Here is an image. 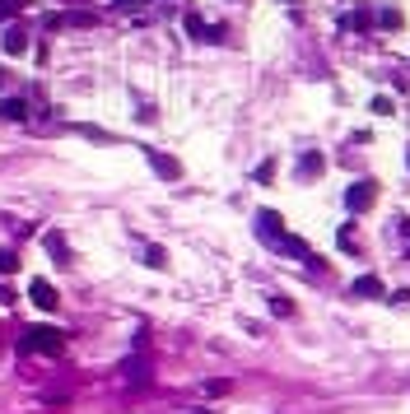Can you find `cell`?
Listing matches in <instances>:
<instances>
[{"label":"cell","instance_id":"obj_15","mask_svg":"<svg viewBox=\"0 0 410 414\" xmlns=\"http://www.w3.org/2000/svg\"><path fill=\"white\" fill-rule=\"evenodd\" d=\"M270 312H275V317H294V303H289V298H280V293H275V298H270Z\"/></svg>","mask_w":410,"mask_h":414},{"label":"cell","instance_id":"obj_9","mask_svg":"<svg viewBox=\"0 0 410 414\" xmlns=\"http://www.w3.org/2000/svg\"><path fill=\"white\" fill-rule=\"evenodd\" d=\"M5 51H10V56H24V51H28V33L10 28V33H5Z\"/></svg>","mask_w":410,"mask_h":414},{"label":"cell","instance_id":"obj_8","mask_svg":"<svg viewBox=\"0 0 410 414\" xmlns=\"http://www.w3.org/2000/svg\"><path fill=\"white\" fill-rule=\"evenodd\" d=\"M0 117H5V122H28V103H24V98H5V103H0Z\"/></svg>","mask_w":410,"mask_h":414},{"label":"cell","instance_id":"obj_16","mask_svg":"<svg viewBox=\"0 0 410 414\" xmlns=\"http://www.w3.org/2000/svg\"><path fill=\"white\" fill-rule=\"evenodd\" d=\"M373 112H378V117H392V98H387V93H373Z\"/></svg>","mask_w":410,"mask_h":414},{"label":"cell","instance_id":"obj_17","mask_svg":"<svg viewBox=\"0 0 410 414\" xmlns=\"http://www.w3.org/2000/svg\"><path fill=\"white\" fill-rule=\"evenodd\" d=\"M270 177H275V158H266V163L256 168V182H270Z\"/></svg>","mask_w":410,"mask_h":414},{"label":"cell","instance_id":"obj_7","mask_svg":"<svg viewBox=\"0 0 410 414\" xmlns=\"http://www.w3.org/2000/svg\"><path fill=\"white\" fill-rule=\"evenodd\" d=\"M322 172H327V158H322L317 149H308V154L299 158V177H303V182H317Z\"/></svg>","mask_w":410,"mask_h":414},{"label":"cell","instance_id":"obj_6","mask_svg":"<svg viewBox=\"0 0 410 414\" xmlns=\"http://www.w3.org/2000/svg\"><path fill=\"white\" fill-rule=\"evenodd\" d=\"M350 293H354V298H382L387 284H382V275H359L354 284H350Z\"/></svg>","mask_w":410,"mask_h":414},{"label":"cell","instance_id":"obj_11","mask_svg":"<svg viewBox=\"0 0 410 414\" xmlns=\"http://www.w3.org/2000/svg\"><path fill=\"white\" fill-rule=\"evenodd\" d=\"M47 251H51V256H56V265H65V261H70V251H65L61 233H47Z\"/></svg>","mask_w":410,"mask_h":414},{"label":"cell","instance_id":"obj_4","mask_svg":"<svg viewBox=\"0 0 410 414\" xmlns=\"http://www.w3.org/2000/svg\"><path fill=\"white\" fill-rule=\"evenodd\" d=\"M28 298L42 307V312H56V307H61V298H56V289H51L47 279H28Z\"/></svg>","mask_w":410,"mask_h":414},{"label":"cell","instance_id":"obj_19","mask_svg":"<svg viewBox=\"0 0 410 414\" xmlns=\"http://www.w3.org/2000/svg\"><path fill=\"white\" fill-rule=\"evenodd\" d=\"M406 163H410V158H406Z\"/></svg>","mask_w":410,"mask_h":414},{"label":"cell","instance_id":"obj_18","mask_svg":"<svg viewBox=\"0 0 410 414\" xmlns=\"http://www.w3.org/2000/svg\"><path fill=\"white\" fill-rule=\"evenodd\" d=\"M117 10H136V5H145V0H112Z\"/></svg>","mask_w":410,"mask_h":414},{"label":"cell","instance_id":"obj_3","mask_svg":"<svg viewBox=\"0 0 410 414\" xmlns=\"http://www.w3.org/2000/svg\"><path fill=\"white\" fill-rule=\"evenodd\" d=\"M145 158H149V168L163 177V182H177L182 177V163H177L173 154H163V149H145Z\"/></svg>","mask_w":410,"mask_h":414},{"label":"cell","instance_id":"obj_13","mask_svg":"<svg viewBox=\"0 0 410 414\" xmlns=\"http://www.w3.org/2000/svg\"><path fill=\"white\" fill-rule=\"evenodd\" d=\"M19 10H28V0H0V24L10 15H19Z\"/></svg>","mask_w":410,"mask_h":414},{"label":"cell","instance_id":"obj_12","mask_svg":"<svg viewBox=\"0 0 410 414\" xmlns=\"http://www.w3.org/2000/svg\"><path fill=\"white\" fill-rule=\"evenodd\" d=\"M145 265L163 270V265H168V251H163V247H145Z\"/></svg>","mask_w":410,"mask_h":414},{"label":"cell","instance_id":"obj_10","mask_svg":"<svg viewBox=\"0 0 410 414\" xmlns=\"http://www.w3.org/2000/svg\"><path fill=\"white\" fill-rule=\"evenodd\" d=\"M378 24H382L387 33H396V28H401V10H396V5H382V10H378Z\"/></svg>","mask_w":410,"mask_h":414},{"label":"cell","instance_id":"obj_14","mask_svg":"<svg viewBox=\"0 0 410 414\" xmlns=\"http://www.w3.org/2000/svg\"><path fill=\"white\" fill-rule=\"evenodd\" d=\"M19 270V251H0V275H15Z\"/></svg>","mask_w":410,"mask_h":414},{"label":"cell","instance_id":"obj_1","mask_svg":"<svg viewBox=\"0 0 410 414\" xmlns=\"http://www.w3.org/2000/svg\"><path fill=\"white\" fill-rule=\"evenodd\" d=\"M61 349H65V331H56V326H28L19 336V354H47V358H56Z\"/></svg>","mask_w":410,"mask_h":414},{"label":"cell","instance_id":"obj_5","mask_svg":"<svg viewBox=\"0 0 410 414\" xmlns=\"http://www.w3.org/2000/svg\"><path fill=\"white\" fill-rule=\"evenodd\" d=\"M256 233H261L266 242L280 247V238H284V219L275 215V210H261V215H256Z\"/></svg>","mask_w":410,"mask_h":414},{"label":"cell","instance_id":"obj_2","mask_svg":"<svg viewBox=\"0 0 410 414\" xmlns=\"http://www.w3.org/2000/svg\"><path fill=\"white\" fill-rule=\"evenodd\" d=\"M368 205H378V182H373V177H359V182L345 191V210L350 215H363Z\"/></svg>","mask_w":410,"mask_h":414}]
</instances>
